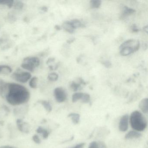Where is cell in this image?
<instances>
[{
    "label": "cell",
    "mask_w": 148,
    "mask_h": 148,
    "mask_svg": "<svg viewBox=\"0 0 148 148\" xmlns=\"http://www.w3.org/2000/svg\"><path fill=\"white\" fill-rule=\"evenodd\" d=\"M30 97V92L25 86L16 83H8L5 98L9 104L12 106L22 105L27 103Z\"/></svg>",
    "instance_id": "obj_1"
},
{
    "label": "cell",
    "mask_w": 148,
    "mask_h": 148,
    "mask_svg": "<svg viewBox=\"0 0 148 148\" xmlns=\"http://www.w3.org/2000/svg\"><path fill=\"white\" fill-rule=\"evenodd\" d=\"M130 122L132 128L136 131H143L147 128V122L146 119L138 111H134L131 113Z\"/></svg>",
    "instance_id": "obj_2"
},
{
    "label": "cell",
    "mask_w": 148,
    "mask_h": 148,
    "mask_svg": "<svg viewBox=\"0 0 148 148\" xmlns=\"http://www.w3.org/2000/svg\"><path fill=\"white\" fill-rule=\"evenodd\" d=\"M12 77L19 83H26L31 79L32 74L28 72L18 71L13 73Z\"/></svg>",
    "instance_id": "obj_3"
},
{
    "label": "cell",
    "mask_w": 148,
    "mask_h": 148,
    "mask_svg": "<svg viewBox=\"0 0 148 148\" xmlns=\"http://www.w3.org/2000/svg\"><path fill=\"white\" fill-rule=\"evenodd\" d=\"M53 94L55 99L59 103L64 102L67 98L66 92L62 87H58L55 88L53 91Z\"/></svg>",
    "instance_id": "obj_4"
},
{
    "label": "cell",
    "mask_w": 148,
    "mask_h": 148,
    "mask_svg": "<svg viewBox=\"0 0 148 148\" xmlns=\"http://www.w3.org/2000/svg\"><path fill=\"white\" fill-rule=\"evenodd\" d=\"M132 47L134 50V52L136 51L139 49L140 47V43L139 41L134 39H130L125 41L119 47V49L123 47Z\"/></svg>",
    "instance_id": "obj_5"
},
{
    "label": "cell",
    "mask_w": 148,
    "mask_h": 148,
    "mask_svg": "<svg viewBox=\"0 0 148 148\" xmlns=\"http://www.w3.org/2000/svg\"><path fill=\"white\" fill-rule=\"evenodd\" d=\"M128 121H129V116L127 114H125L122 116L119 120V128L120 131L124 132L126 131L128 129Z\"/></svg>",
    "instance_id": "obj_6"
},
{
    "label": "cell",
    "mask_w": 148,
    "mask_h": 148,
    "mask_svg": "<svg viewBox=\"0 0 148 148\" xmlns=\"http://www.w3.org/2000/svg\"><path fill=\"white\" fill-rule=\"evenodd\" d=\"M23 62L28 64L35 69L40 65V60L38 57H27L24 59Z\"/></svg>",
    "instance_id": "obj_7"
},
{
    "label": "cell",
    "mask_w": 148,
    "mask_h": 148,
    "mask_svg": "<svg viewBox=\"0 0 148 148\" xmlns=\"http://www.w3.org/2000/svg\"><path fill=\"white\" fill-rule=\"evenodd\" d=\"M17 127L19 130L23 133H29L30 129L29 125L27 123L24 122L22 119H18L16 122Z\"/></svg>",
    "instance_id": "obj_8"
},
{
    "label": "cell",
    "mask_w": 148,
    "mask_h": 148,
    "mask_svg": "<svg viewBox=\"0 0 148 148\" xmlns=\"http://www.w3.org/2000/svg\"><path fill=\"white\" fill-rule=\"evenodd\" d=\"M139 109L144 113H148V99H143L138 105Z\"/></svg>",
    "instance_id": "obj_9"
},
{
    "label": "cell",
    "mask_w": 148,
    "mask_h": 148,
    "mask_svg": "<svg viewBox=\"0 0 148 148\" xmlns=\"http://www.w3.org/2000/svg\"><path fill=\"white\" fill-rule=\"evenodd\" d=\"M141 134L135 130L129 132L125 136V139H131L133 138H138L141 136Z\"/></svg>",
    "instance_id": "obj_10"
},
{
    "label": "cell",
    "mask_w": 148,
    "mask_h": 148,
    "mask_svg": "<svg viewBox=\"0 0 148 148\" xmlns=\"http://www.w3.org/2000/svg\"><path fill=\"white\" fill-rule=\"evenodd\" d=\"M8 83H6L2 79H0V95L5 97L8 90Z\"/></svg>",
    "instance_id": "obj_11"
},
{
    "label": "cell",
    "mask_w": 148,
    "mask_h": 148,
    "mask_svg": "<svg viewBox=\"0 0 148 148\" xmlns=\"http://www.w3.org/2000/svg\"><path fill=\"white\" fill-rule=\"evenodd\" d=\"M12 69L9 66L2 65H0V74L8 75L12 73Z\"/></svg>",
    "instance_id": "obj_12"
},
{
    "label": "cell",
    "mask_w": 148,
    "mask_h": 148,
    "mask_svg": "<svg viewBox=\"0 0 148 148\" xmlns=\"http://www.w3.org/2000/svg\"><path fill=\"white\" fill-rule=\"evenodd\" d=\"M36 132L38 134L41 135L44 139L47 138L50 134V132L48 131V130L41 126L38 127V129L36 130Z\"/></svg>",
    "instance_id": "obj_13"
},
{
    "label": "cell",
    "mask_w": 148,
    "mask_h": 148,
    "mask_svg": "<svg viewBox=\"0 0 148 148\" xmlns=\"http://www.w3.org/2000/svg\"><path fill=\"white\" fill-rule=\"evenodd\" d=\"M88 148H107V146L103 142L93 141L90 144Z\"/></svg>",
    "instance_id": "obj_14"
},
{
    "label": "cell",
    "mask_w": 148,
    "mask_h": 148,
    "mask_svg": "<svg viewBox=\"0 0 148 148\" xmlns=\"http://www.w3.org/2000/svg\"><path fill=\"white\" fill-rule=\"evenodd\" d=\"M120 53L123 56H126L130 55L132 53L134 52L133 48L129 47H123L120 49Z\"/></svg>",
    "instance_id": "obj_15"
},
{
    "label": "cell",
    "mask_w": 148,
    "mask_h": 148,
    "mask_svg": "<svg viewBox=\"0 0 148 148\" xmlns=\"http://www.w3.org/2000/svg\"><path fill=\"white\" fill-rule=\"evenodd\" d=\"M68 117L71 118L74 124H77L79 123L80 118L79 114L77 113H71L68 115Z\"/></svg>",
    "instance_id": "obj_16"
},
{
    "label": "cell",
    "mask_w": 148,
    "mask_h": 148,
    "mask_svg": "<svg viewBox=\"0 0 148 148\" xmlns=\"http://www.w3.org/2000/svg\"><path fill=\"white\" fill-rule=\"evenodd\" d=\"M63 28L65 30L66 32H68L69 33L72 34L74 32V29L71 25L70 21H66L62 25Z\"/></svg>",
    "instance_id": "obj_17"
},
{
    "label": "cell",
    "mask_w": 148,
    "mask_h": 148,
    "mask_svg": "<svg viewBox=\"0 0 148 148\" xmlns=\"http://www.w3.org/2000/svg\"><path fill=\"white\" fill-rule=\"evenodd\" d=\"M40 103L47 112H51L52 107L50 102L47 100H41Z\"/></svg>",
    "instance_id": "obj_18"
},
{
    "label": "cell",
    "mask_w": 148,
    "mask_h": 148,
    "mask_svg": "<svg viewBox=\"0 0 148 148\" xmlns=\"http://www.w3.org/2000/svg\"><path fill=\"white\" fill-rule=\"evenodd\" d=\"M38 77H34L31 78L29 82V86L32 89H36L38 86Z\"/></svg>",
    "instance_id": "obj_19"
},
{
    "label": "cell",
    "mask_w": 148,
    "mask_h": 148,
    "mask_svg": "<svg viewBox=\"0 0 148 148\" xmlns=\"http://www.w3.org/2000/svg\"><path fill=\"white\" fill-rule=\"evenodd\" d=\"M70 23H71L72 26L73 27L74 29L81 27L83 25L81 22L77 19H74L72 20L71 21H70Z\"/></svg>",
    "instance_id": "obj_20"
},
{
    "label": "cell",
    "mask_w": 148,
    "mask_h": 148,
    "mask_svg": "<svg viewBox=\"0 0 148 148\" xmlns=\"http://www.w3.org/2000/svg\"><path fill=\"white\" fill-rule=\"evenodd\" d=\"M90 5L92 8H98L101 5V1L100 0H91Z\"/></svg>",
    "instance_id": "obj_21"
},
{
    "label": "cell",
    "mask_w": 148,
    "mask_h": 148,
    "mask_svg": "<svg viewBox=\"0 0 148 148\" xmlns=\"http://www.w3.org/2000/svg\"><path fill=\"white\" fill-rule=\"evenodd\" d=\"M135 12V10L134 9L130 8L128 7L125 6L123 8V14L124 16H128L134 13Z\"/></svg>",
    "instance_id": "obj_22"
},
{
    "label": "cell",
    "mask_w": 148,
    "mask_h": 148,
    "mask_svg": "<svg viewBox=\"0 0 148 148\" xmlns=\"http://www.w3.org/2000/svg\"><path fill=\"white\" fill-rule=\"evenodd\" d=\"M24 3L22 1H14L13 7L16 10H20L22 9L24 7Z\"/></svg>",
    "instance_id": "obj_23"
},
{
    "label": "cell",
    "mask_w": 148,
    "mask_h": 148,
    "mask_svg": "<svg viewBox=\"0 0 148 148\" xmlns=\"http://www.w3.org/2000/svg\"><path fill=\"white\" fill-rule=\"evenodd\" d=\"M83 93L82 92H76L74 93L72 96V102L76 103L78 100H81Z\"/></svg>",
    "instance_id": "obj_24"
},
{
    "label": "cell",
    "mask_w": 148,
    "mask_h": 148,
    "mask_svg": "<svg viewBox=\"0 0 148 148\" xmlns=\"http://www.w3.org/2000/svg\"><path fill=\"white\" fill-rule=\"evenodd\" d=\"M14 2V1L12 0H10V1L0 0V5H5L7 6L9 8H12L13 6Z\"/></svg>",
    "instance_id": "obj_25"
},
{
    "label": "cell",
    "mask_w": 148,
    "mask_h": 148,
    "mask_svg": "<svg viewBox=\"0 0 148 148\" xmlns=\"http://www.w3.org/2000/svg\"><path fill=\"white\" fill-rule=\"evenodd\" d=\"M82 103H88L90 102V97L88 93H83V96L81 99Z\"/></svg>",
    "instance_id": "obj_26"
},
{
    "label": "cell",
    "mask_w": 148,
    "mask_h": 148,
    "mask_svg": "<svg viewBox=\"0 0 148 148\" xmlns=\"http://www.w3.org/2000/svg\"><path fill=\"white\" fill-rule=\"evenodd\" d=\"M21 66L23 69L27 70V71H29L31 72H33L34 70H35V68H34L33 67L31 66L28 64L24 63V62H23V63L21 64Z\"/></svg>",
    "instance_id": "obj_27"
},
{
    "label": "cell",
    "mask_w": 148,
    "mask_h": 148,
    "mask_svg": "<svg viewBox=\"0 0 148 148\" xmlns=\"http://www.w3.org/2000/svg\"><path fill=\"white\" fill-rule=\"evenodd\" d=\"M47 78L50 81H57L58 79V75L55 73H52L48 75Z\"/></svg>",
    "instance_id": "obj_28"
},
{
    "label": "cell",
    "mask_w": 148,
    "mask_h": 148,
    "mask_svg": "<svg viewBox=\"0 0 148 148\" xmlns=\"http://www.w3.org/2000/svg\"><path fill=\"white\" fill-rule=\"evenodd\" d=\"M71 88L74 91H77L78 90H79L81 88L80 84L78 83H76L74 82H72L71 84Z\"/></svg>",
    "instance_id": "obj_29"
},
{
    "label": "cell",
    "mask_w": 148,
    "mask_h": 148,
    "mask_svg": "<svg viewBox=\"0 0 148 148\" xmlns=\"http://www.w3.org/2000/svg\"><path fill=\"white\" fill-rule=\"evenodd\" d=\"M32 139L34 142L37 144H40L41 143V139L38 134H35L32 137Z\"/></svg>",
    "instance_id": "obj_30"
},
{
    "label": "cell",
    "mask_w": 148,
    "mask_h": 148,
    "mask_svg": "<svg viewBox=\"0 0 148 148\" xmlns=\"http://www.w3.org/2000/svg\"><path fill=\"white\" fill-rule=\"evenodd\" d=\"M85 145V143H80L70 148H84Z\"/></svg>",
    "instance_id": "obj_31"
},
{
    "label": "cell",
    "mask_w": 148,
    "mask_h": 148,
    "mask_svg": "<svg viewBox=\"0 0 148 148\" xmlns=\"http://www.w3.org/2000/svg\"><path fill=\"white\" fill-rule=\"evenodd\" d=\"M103 64L107 68H109L111 66V63L109 61H105L103 63Z\"/></svg>",
    "instance_id": "obj_32"
},
{
    "label": "cell",
    "mask_w": 148,
    "mask_h": 148,
    "mask_svg": "<svg viewBox=\"0 0 148 148\" xmlns=\"http://www.w3.org/2000/svg\"><path fill=\"white\" fill-rule=\"evenodd\" d=\"M0 148H18L16 146L11 145H4L0 146Z\"/></svg>",
    "instance_id": "obj_33"
},
{
    "label": "cell",
    "mask_w": 148,
    "mask_h": 148,
    "mask_svg": "<svg viewBox=\"0 0 148 148\" xmlns=\"http://www.w3.org/2000/svg\"><path fill=\"white\" fill-rule=\"evenodd\" d=\"M132 32H137L139 31V29L137 27L136 25H133L132 27Z\"/></svg>",
    "instance_id": "obj_34"
},
{
    "label": "cell",
    "mask_w": 148,
    "mask_h": 148,
    "mask_svg": "<svg viewBox=\"0 0 148 148\" xmlns=\"http://www.w3.org/2000/svg\"><path fill=\"white\" fill-rule=\"evenodd\" d=\"M40 10H41V11L45 12H47L48 8H47V7H42L40 8Z\"/></svg>",
    "instance_id": "obj_35"
},
{
    "label": "cell",
    "mask_w": 148,
    "mask_h": 148,
    "mask_svg": "<svg viewBox=\"0 0 148 148\" xmlns=\"http://www.w3.org/2000/svg\"><path fill=\"white\" fill-rule=\"evenodd\" d=\"M144 31H145V32L146 33H148V26H146L144 27H143Z\"/></svg>",
    "instance_id": "obj_36"
},
{
    "label": "cell",
    "mask_w": 148,
    "mask_h": 148,
    "mask_svg": "<svg viewBox=\"0 0 148 148\" xmlns=\"http://www.w3.org/2000/svg\"><path fill=\"white\" fill-rule=\"evenodd\" d=\"M55 29H56V30H58V31L59 30H60V29H61V28H60V26L59 25L55 26Z\"/></svg>",
    "instance_id": "obj_37"
},
{
    "label": "cell",
    "mask_w": 148,
    "mask_h": 148,
    "mask_svg": "<svg viewBox=\"0 0 148 148\" xmlns=\"http://www.w3.org/2000/svg\"><path fill=\"white\" fill-rule=\"evenodd\" d=\"M74 39H71L69 40H68V41H67V43H71V42H72L73 41H74Z\"/></svg>",
    "instance_id": "obj_38"
}]
</instances>
